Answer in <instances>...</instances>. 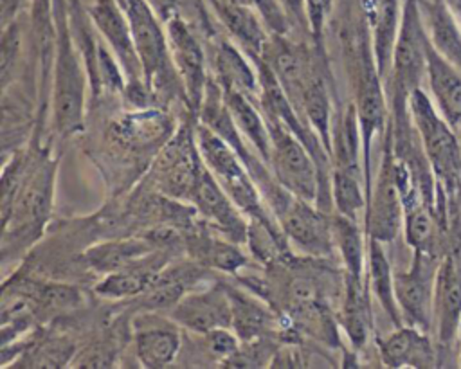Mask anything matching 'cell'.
Instances as JSON below:
<instances>
[{
  "mask_svg": "<svg viewBox=\"0 0 461 369\" xmlns=\"http://www.w3.org/2000/svg\"><path fill=\"white\" fill-rule=\"evenodd\" d=\"M157 311H140L131 322L133 351L142 367L162 369L175 364L182 351L180 326Z\"/></svg>",
  "mask_w": 461,
  "mask_h": 369,
  "instance_id": "cell-16",
  "label": "cell"
},
{
  "mask_svg": "<svg viewBox=\"0 0 461 369\" xmlns=\"http://www.w3.org/2000/svg\"><path fill=\"white\" fill-rule=\"evenodd\" d=\"M56 171L58 160L49 151H32L22 189L9 211L2 214L4 259L31 248L41 238L52 209Z\"/></svg>",
  "mask_w": 461,
  "mask_h": 369,
  "instance_id": "cell-2",
  "label": "cell"
},
{
  "mask_svg": "<svg viewBox=\"0 0 461 369\" xmlns=\"http://www.w3.org/2000/svg\"><path fill=\"white\" fill-rule=\"evenodd\" d=\"M434 313L441 346H450L461 324V252L448 254L438 266Z\"/></svg>",
  "mask_w": 461,
  "mask_h": 369,
  "instance_id": "cell-21",
  "label": "cell"
},
{
  "mask_svg": "<svg viewBox=\"0 0 461 369\" xmlns=\"http://www.w3.org/2000/svg\"><path fill=\"white\" fill-rule=\"evenodd\" d=\"M153 250L157 248L144 236L122 234L119 238H110L85 248L79 256V263H83L86 270L103 277L139 261Z\"/></svg>",
  "mask_w": 461,
  "mask_h": 369,
  "instance_id": "cell-23",
  "label": "cell"
},
{
  "mask_svg": "<svg viewBox=\"0 0 461 369\" xmlns=\"http://www.w3.org/2000/svg\"><path fill=\"white\" fill-rule=\"evenodd\" d=\"M299 113L319 135L328 153H331V101L326 81L319 70L306 85Z\"/></svg>",
  "mask_w": 461,
  "mask_h": 369,
  "instance_id": "cell-31",
  "label": "cell"
},
{
  "mask_svg": "<svg viewBox=\"0 0 461 369\" xmlns=\"http://www.w3.org/2000/svg\"><path fill=\"white\" fill-rule=\"evenodd\" d=\"M171 59L180 76L187 97V110L196 115L209 83L205 70V52L198 31L182 16H173L166 23Z\"/></svg>",
  "mask_w": 461,
  "mask_h": 369,
  "instance_id": "cell-12",
  "label": "cell"
},
{
  "mask_svg": "<svg viewBox=\"0 0 461 369\" xmlns=\"http://www.w3.org/2000/svg\"><path fill=\"white\" fill-rule=\"evenodd\" d=\"M184 254L209 270L232 275H238L249 265L240 243L221 236L203 221L184 234Z\"/></svg>",
  "mask_w": 461,
  "mask_h": 369,
  "instance_id": "cell-19",
  "label": "cell"
},
{
  "mask_svg": "<svg viewBox=\"0 0 461 369\" xmlns=\"http://www.w3.org/2000/svg\"><path fill=\"white\" fill-rule=\"evenodd\" d=\"M194 117V115H193ZM191 117V119H193ZM184 121L162 148L153 164V184L157 193L189 203L193 185L203 164L196 144V121Z\"/></svg>",
  "mask_w": 461,
  "mask_h": 369,
  "instance_id": "cell-10",
  "label": "cell"
},
{
  "mask_svg": "<svg viewBox=\"0 0 461 369\" xmlns=\"http://www.w3.org/2000/svg\"><path fill=\"white\" fill-rule=\"evenodd\" d=\"M265 119L272 140L268 166L276 180L292 194L317 203L321 191V173L313 155L294 131L285 128L276 119Z\"/></svg>",
  "mask_w": 461,
  "mask_h": 369,
  "instance_id": "cell-9",
  "label": "cell"
},
{
  "mask_svg": "<svg viewBox=\"0 0 461 369\" xmlns=\"http://www.w3.org/2000/svg\"><path fill=\"white\" fill-rule=\"evenodd\" d=\"M403 230L405 241L412 250L430 252L434 254V241H436V216L434 207L430 203L416 202L405 207L403 216Z\"/></svg>",
  "mask_w": 461,
  "mask_h": 369,
  "instance_id": "cell-33",
  "label": "cell"
},
{
  "mask_svg": "<svg viewBox=\"0 0 461 369\" xmlns=\"http://www.w3.org/2000/svg\"><path fill=\"white\" fill-rule=\"evenodd\" d=\"M221 95L240 133L247 139L252 149L268 164L270 151H272L270 130L258 101L236 90L221 88Z\"/></svg>",
  "mask_w": 461,
  "mask_h": 369,
  "instance_id": "cell-27",
  "label": "cell"
},
{
  "mask_svg": "<svg viewBox=\"0 0 461 369\" xmlns=\"http://www.w3.org/2000/svg\"><path fill=\"white\" fill-rule=\"evenodd\" d=\"M427 34L439 54L461 70V27L447 0H418Z\"/></svg>",
  "mask_w": 461,
  "mask_h": 369,
  "instance_id": "cell-29",
  "label": "cell"
},
{
  "mask_svg": "<svg viewBox=\"0 0 461 369\" xmlns=\"http://www.w3.org/2000/svg\"><path fill=\"white\" fill-rule=\"evenodd\" d=\"M403 216L405 207L396 176L393 122L389 119L385 126L378 175L371 185V194L366 205V232L373 239L391 243L403 225Z\"/></svg>",
  "mask_w": 461,
  "mask_h": 369,
  "instance_id": "cell-8",
  "label": "cell"
},
{
  "mask_svg": "<svg viewBox=\"0 0 461 369\" xmlns=\"http://www.w3.org/2000/svg\"><path fill=\"white\" fill-rule=\"evenodd\" d=\"M279 229L288 243L308 257H328L337 248L331 227V212L322 211L317 203L303 200L283 189L270 203Z\"/></svg>",
  "mask_w": 461,
  "mask_h": 369,
  "instance_id": "cell-7",
  "label": "cell"
},
{
  "mask_svg": "<svg viewBox=\"0 0 461 369\" xmlns=\"http://www.w3.org/2000/svg\"><path fill=\"white\" fill-rule=\"evenodd\" d=\"M250 61L240 45L220 40L214 47V72L220 88L236 90L258 101L259 76Z\"/></svg>",
  "mask_w": 461,
  "mask_h": 369,
  "instance_id": "cell-26",
  "label": "cell"
},
{
  "mask_svg": "<svg viewBox=\"0 0 461 369\" xmlns=\"http://www.w3.org/2000/svg\"><path fill=\"white\" fill-rule=\"evenodd\" d=\"M126 16L130 20L135 49L142 65L144 83L155 97L180 95L185 104V90L173 65L169 41L160 16L148 0H126Z\"/></svg>",
  "mask_w": 461,
  "mask_h": 369,
  "instance_id": "cell-4",
  "label": "cell"
},
{
  "mask_svg": "<svg viewBox=\"0 0 461 369\" xmlns=\"http://www.w3.org/2000/svg\"><path fill=\"white\" fill-rule=\"evenodd\" d=\"M425 77L439 113L452 128L461 126V70L436 50L430 38L427 43Z\"/></svg>",
  "mask_w": 461,
  "mask_h": 369,
  "instance_id": "cell-22",
  "label": "cell"
},
{
  "mask_svg": "<svg viewBox=\"0 0 461 369\" xmlns=\"http://www.w3.org/2000/svg\"><path fill=\"white\" fill-rule=\"evenodd\" d=\"M117 2H119V4H121V5H122V7H124V5H126V0H117Z\"/></svg>",
  "mask_w": 461,
  "mask_h": 369,
  "instance_id": "cell-40",
  "label": "cell"
},
{
  "mask_svg": "<svg viewBox=\"0 0 461 369\" xmlns=\"http://www.w3.org/2000/svg\"><path fill=\"white\" fill-rule=\"evenodd\" d=\"M447 4L450 5V9L456 14V18L461 22V0H447Z\"/></svg>",
  "mask_w": 461,
  "mask_h": 369,
  "instance_id": "cell-39",
  "label": "cell"
},
{
  "mask_svg": "<svg viewBox=\"0 0 461 369\" xmlns=\"http://www.w3.org/2000/svg\"><path fill=\"white\" fill-rule=\"evenodd\" d=\"M438 266L436 254L414 250L411 266L394 274V295L402 319L421 331L430 329Z\"/></svg>",
  "mask_w": 461,
  "mask_h": 369,
  "instance_id": "cell-11",
  "label": "cell"
},
{
  "mask_svg": "<svg viewBox=\"0 0 461 369\" xmlns=\"http://www.w3.org/2000/svg\"><path fill=\"white\" fill-rule=\"evenodd\" d=\"M32 0H0L2 4V27L9 25L13 20L18 18V14L29 5Z\"/></svg>",
  "mask_w": 461,
  "mask_h": 369,
  "instance_id": "cell-38",
  "label": "cell"
},
{
  "mask_svg": "<svg viewBox=\"0 0 461 369\" xmlns=\"http://www.w3.org/2000/svg\"><path fill=\"white\" fill-rule=\"evenodd\" d=\"M175 254L167 250H153L151 254L140 257L139 261L106 274L101 281L94 286V292L101 299L108 301H122V299H135L142 295L149 284L155 281L158 272L173 259Z\"/></svg>",
  "mask_w": 461,
  "mask_h": 369,
  "instance_id": "cell-20",
  "label": "cell"
},
{
  "mask_svg": "<svg viewBox=\"0 0 461 369\" xmlns=\"http://www.w3.org/2000/svg\"><path fill=\"white\" fill-rule=\"evenodd\" d=\"M225 286L232 310L230 328L241 342H250L263 337L283 338L281 333H285V322L279 313L276 315V310L268 301L250 290L245 292L230 284Z\"/></svg>",
  "mask_w": 461,
  "mask_h": 369,
  "instance_id": "cell-18",
  "label": "cell"
},
{
  "mask_svg": "<svg viewBox=\"0 0 461 369\" xmlns=\"http://www.w3.org/2000/svg\"><path fill=\"white\" fill-rule=\"evenodd\" d=\"M259 16L270 32L286 34L290 29V16L281 0H254Z\"/></svg>",
  "mask_w": 461,
  "mask_h": 369,
  "instance_id": "cell-37",
  "label": "cell"
},
{
  "mask_svg": "<svg viewBox=\"0 0 461 369\" xmlns=\"http://www.w3.org/2000/svg\"><path fill=\"white\" fill-rule=\"evenodd\" d=\"M88 14L101 38L115 54L126 76V88L146 85L124 7L117 0H94L88 7Z\"/></svg>",
  "mask_w": 461,
  "mask_h": 369,
  "instance_id": "cell-14",
  "label": "cell"
},
{
  "mask_svg": "<svg viewBox=\"0 0 461 369\" xmlns=\"http://www.w3.org/2000/svg\"><path fill=\"white\" fill-rule=\"evenodd\" d=\"M427 43L429 34L418 0H403L398 38L391 59V110L393 124L411 121L409 97L421 88L427 76Z\"/></svg>",
  "mask_w": 461,
  "mask_h": 369,
  "instance_id": "cell-3",
  "label": "cell"
},
{
  "mask_svg": "<svg viewBox=\"0 0 461 369\" xmlns=\"http://www.w3.org/2000/svg\"><path fill=\"white\" fill-rule=\"evenodd\" d=\"M200 337H202L203 353L211 360L220 364H225L241 346V340L232 328H216Z\"/></svg>",
  "mask_w": 461,
  "mask_h": 369,
  "instance_id": "cell-35",
  "label": "cell"
},
{
  "mask_svg": "<svg viewBox=\"0 0 461 369\" xmlns=\"http://www.w3.org/2000/svg\"><path fill=\"white\" fill-rule=\"evenodd\" d=\"M409 113L438 187L447 193L457 191L461 184V149L452 126L421 88L411 94Z\"/></svg>",
  "mask_w": 461,
  "mask_h": 369,
  "instance_id": "cell-6",
  "label": "cell"
},
{
  "mask_svg": "<svg viewBox=\"0 0 461 369\" xmlns=\"http://www.w3.org/2000/svg\"><path fill=\"white\" fill-rule=\"evenodd\" d=\"M339 324L342 326L353 349H362L366 346V342L369 338V329H371V306H369L367 277L357 279V277H351L346 274Z\"/></svg>",
  "mask_w": 461,
  "mask_h": 369,
  "instance_id": "cell-28",
  "label": "cell"
},
{
  "mask_svg": "<svg viewBox=\"0 0 461 369\" xmlns=\"http://www.w3.org/2000/svg\"><path fill=\"white\" fill-rule=\"evenodd\" d=\"M331 227L335 247L342 257L344 272L351 277L364 279V266H366V247H364V234L358 227V220L342 216L339 212L331 214Z\"/></svg>",
  "mask_w": 461,
  "mask_h": 369,
  "instance_id": "cell-32",
  "label": "cell"
},
{
  "mask_svg": "<svg viewBox=\"0 0 461 369\" xmlns=\"http://www.w3.org/2000/svg\"><path fill=\"white\" fill-rule=\"evenodd\" d=\"M54 58L50 68L49 106L52 128L61 137L79 133L85 124L88 74L70 31L68 0H54Z\"/></svg>",
  "mask_w": 461,
  "mask_h": 369,
  "instance_id": "cell-1",
  "label": "cell"
},
{
  "mask_svg": "<svg viewBox=\"0 0 461 369\" xmlns=\"http://www.w3.org/2000/svg\"><path fill=\"white\" fill-rule=\"evenodd\" d=\"M212 5L220 23L234 38L250 59H258L270 38L265 31V22L259 13L250 5H241L230 0H207Z\"/></svg>",
  "mask_w": 461,
  "mask_h": 369,
  "instance_id": "cell-24",
  "label": "cell"
},
{
  "mask_svg": "<svg viewBox=\"0 0 461 369\" xmlns=\"http://www.w3.org/2000/svg\"><path fill=\"white\" fill-rule=\"evenodd\" d=\"M189 203L196 209L205 225L240 245L247 243L249 218L245 220V214L238 209L205 164H202L198 171Z\"/></svg>",
  "mask_w": 461,
  "mask_h": 369,
  "instance_id": "cell-13",
  "label": "cell"
},
{
  "mask_svg": "<svg viewBox=\"0 0 461 369\" xmlns=\"http://www.w3.org/2000/svg\"><path fill=\"white\" fill-rule=\"evenodd\" d=\"M333 9V0H304V20L317 47H322L324 29Z\"/></svg>",
  "mask_w": 461,
  "mask_h": 369,
  "instance_id": "cell-36",
  "label": "cell"
},
{
  "mask_svg": "<svg viewBox=\"0 0 461 369\" xmlns=\"http://www.w3.org/2000/svg\"><path fill=\"white\" fill-rule=\"evenodd\" d=\"M212 270L198 265L191 257H173L155 277L149 288L135 297L139 311H169L187 292L207 284Z\"/></svg>",
  "mask_w": 461,
  "mask_h": 369,
  "instance_id": "cell-17",
  "label": "cell"
},
{
  "mask_svg": "<svg viewBox=\"0 0 461 369\" xmlns=\"http://www.w3.org/2000/svg\"><path fill=\"white\" fill-rule=\"evenodd\" d=\"M22 50V27L18 18L9 25L2 27V58H0V72H2V88L5 90L11 81H14V68L20 59Z\"/></svg>",
  "mask_w": 461,
  "mask_h": 369,
  "instance_id": "cell-34",
  "label": "cell"
},
{
  "mask_svg": "<svg viewBox=\"0 0 461 369\" xmlns=\"http://www.w3.org/2000/svg\"><path fill=\"white\" fill-rule=\"evenodd\" d=\"M367 283L376 301L387 313L389 320L400 328L403 326V319L394 295V274L391 270V263L384 250V243L369 238L367 241Z\"/></svg>",
  "mask_w": 461,
  "mask_h": 369,
  "instance_id": "cell-30",
  "label": "cell"
},
{
  "mask_svg": "<svg viewBox=\"0 0 461 369\" xmlns=\"http://www.w3.org/2000/svg\"><path fill=\"white\" fill-rule=\"evenodd\" d=\"M380 360L385 367H432L436 364L434 349L427 337L414 326H400L385 338H378Z\"/></svg>",
  "mask_w": 461,
  "mask_h": 369,
  "instance_id": "cell-25",
  "label": "cell"
},
{
  "mask_svg": "<svg viewBox=\"0 0 461 369\" xmlns=\"http://www.w3.org/2000/svg\"><path fill=\"white\" fill-rule=\"evenodd\" d=\"M196 144L205 167L212 173L218 184L232 198L238 209L254 220H261L270 225H277L274 214L263 200V194L249 173L247 166L240 158L234 148H230L218 133L196 121Z\"/></svg>",
  "mask_w": 461,
  "mask_h": 369,
  "instance_id": "cell-5",
  "label": "cell"
},
{
  "mask_svg": "<svg viewBox=\"0 0 461 369\" xmlns=\"http://www.w3.org/2000/svg\"><path fill=\"white\" fill-rule=\"evenodd\" d=\"M167 315L194 335H203L216 328H230L232 310L225 283L203 284L187 292Z\"/></svg>",
  "mask_w": 461,
  "mask_h": 369,
  "instance_id": "cell-15",
  "label": "cell"
}]
</instances>
